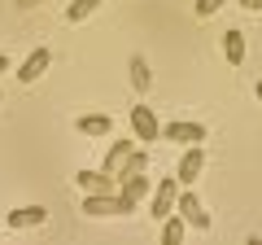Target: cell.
I'll list each match as a JSON object with an SVG mask.
<instances>
[{
  "label": "cell",
  "mask_w": 262,
  "mask_h": 245,
  "mask_svg": "<svg viewBox=\"0 0 262 245\" xmlns=\"http://www.w3.org/2000/svg\"><path fill=\"white\" fill-rule=\"evenodd\" d=\"M241 5H245L249 13H262V0H241Z\"/></svg>",
  "instance_id": "obj_19"
},
{
  "label": "cell",
  "mask_w": 262,
  "mask_h": 245,
  "mask_svg": "<svg viewBox=\"0 0 262 245\" xmlns=\"http://www.w3.org/2000/svg\"><path fill=\"white\" fill-rule=\"evenodd\" d=\"M131 132H136V140H158L162 136L158 114H153L149 105H131Z\"/></svg>",
  "instance_id": "obj_5"
},
{
  "label": "cell",
  "mask_w": 262,
  "mask_h": 245,
  "mask_svg": "<svg viewBox=\"0 0 262 245\" xmlns=\"http://www.w3.org/2000/svg\"><path fill=\"white\" fill-rule=\"evenodd\" d=\"M175 197H179V179L170 175V179H162L158 189L149 193V215L153 219H166L170 210H175Z\"/></svg>",
  "instance_id": "obj_2"
},
{
  "label": "cell",
  "mask_w": 262,
  "mask_h": 245,
  "mask_svg": "<svg viewBox=\"0 0 262 245\" xmlns=\"http://www.w3.org/2000/svg\"><path fill=\"white\" fill-rule=\"evenodd\" d=\"M131 84L140 88V92H149V84H153V70H149V62H144V57H131Z\"/></svg>",
  "instance_id": "obj_16"
},
{
  "label": "cell",
  "mask_w": 262,
  "mask_h": 245,
  "mask_svg": "<svg viewBox=\"0 0 262 245\" xmlns=\"http://www.w3.org/2000/svg\"><path fill=\"white\" fill-rule=\"evenodd\" d=\"M201 171H206V149H201V145H184V158H179L175 179L179 184H192V179H201Z\"/></svg>",
  "instance_id": "obj_4"
},
{
  "label": "cell",
  "mask_w": 262,
  "mask_h": 245,
  "mask_svg": "<svg viewBox=\"0 0 262 245\" xmlns=\"http://www.w3.org/2000/svg\"><path fill=\"white\" fill-rule=\"evenodd\" d=\"M175 210L184 215V223H188V228H201V232L210 228V210H206L201 201L192 197V189H188V184H184V193L175 197Z\"/></svg>",
  "instance_id": "obj_3"
},
{
  "label": "cell",
  "mask_w": 262,
  "mask_h": 245,
  "mask_svg": "<svg viewBox=\"0 0 262 245\" xmlns=\"http://www.w3.org/2000/svg\"><path fill=\"white\" fill-rule=\"evenodd\" d=\"M5 70H9V57H0V75H5Z\"/></svg>",
  "instance_id": "obj_21"
},
{
  "label": "cell",
  "mask_w": 262,
  "mask_h": 245,
  "mask_svg": "<svg viewBox=\"0 0 262 245\" xmlns=\"http://www.w3.org/2000/svg\"><path fill=\"white\" fill-rule=\"evenodd\" d=\"M253 96H258V101H262V79H258V84H253Z\"/></svg>",
  "instance_id": "obj_20"
},
{
  "label": "cell",
  "mask_w": 262,
  "mask_h": 245,
  "mask_svg": "<svg viewBox=\"0 0 262 245\" xmlns=\"http://www.w3.org/2000/svg\"><path fill=\"white\" fill-rule=\"evenodd\" d=\"M179 241H184V215L170 210V215L162 219V245H179Z\"/></svg>",
  "instance_id": "obj_14"
},
{
  "label": "cell",
  "mask_w": 262,
  "mask_h": 245,
  "mask_svg": "<svg viewBox=\"0 0 262 245\" xmlns=\"http://www.w3.org/2000/svg\"><path fill=\"white\" fill-rule=\"evenodd\" d=\"M39 223H48L44 206H18V210H9V219H5L9 232H27V228H39Z\"/></svg>",
  "instance_id": "obj_6"
},
{
  "label": "cell",
  "mask_w": 262,
  "mask_h": 245,
  "mask_svg": "<svg viewBox=\"0 0 262 245\" xmlns=\"http://www.w3.org/2000/svg\"><path fill=\"white\" fill-rule=\"evenodd\" d=\"M75 184L83 193H114V175H105V171H79Z\"/></svg>",
  "instance_id": "obj_9"
},
{
  "label": "cell",
  "mask_w": 262,
  "mask_h": 245,
  "mask_svg": "<svg viewBox=\"0 0 262 245\" xmlns=\"http://www.w3.org/2000/svg\"><path fill=\"white\" fill-rule=\"evenodd\" d=\"M96 5H101V0H75V5H70V9H66V22H83L88 13L96 9Z\"/></svg>",
  "instance_id": "obj_17"
},
{
  "label": "cell",
  "mask_w": 262,
  "mask_h": 245,
  "mask_svg": "<svg viewBox=\"0 0 262 245\" xmlns=\"http://www.w3.org/2000/svg\"><path fill=\"white\" fill-rule=\"evenodd\" d=\"M48 62H53V57H48V48H35V53H31L18 70H13V75H18V84H35V79L48 70Z\"/></svg>",
  "instance_id": "obj_8"
},
{
  "label": "cell",
  "mask_w": 262,
  "mask_h": 245,
  "mask_svg": "<svg viewBox=\"0 0 262 245\" xmlns=\"http://www.w3.org/2000/svg\"><path fill=\"white\" fill-rule=\"evenodd\" d=\"M79 210L92 219H105V215H136V201L122 197V193H83Z\"/></svg>",
  "instance_id": "obj_1"
},
{
  "label": "cell",
  "mask_w": 262,
  "mask_h": 245,
  "mask_svg": "<svg viewBox=\"0 0 262 245\" xmlns=\"http://www.w3.org/2000/svg\"><path fill=\"white\" fill-rule=\"evenodd\" d=\"M118 189H122V197H131L136 206H140V201L149 197V175H144V171L140 175H127V179H118Z\"/></svg>",
  "instance_id": "obj_11"
},
{
  "label": "cell",
  "mask_w": 262,
  "mask_h": 245,
  "mask_svg": "<svg viewBox=\"0 0 262 245\" xmlns=\"http://www.w3.org/2000/svg\"><path fill=\"white\" fill-rule=\"evenodd\" d=\"M140 171H149V153H144V149H131L127 158H122V167L114 171V184L127 179V175H140Z\"/></svg>",
  "instance_id": "obj_10"
},
{
  "label": "cell",
  "mask_w": 262,
  "mask_h": 245,
  "mask_svg": "<svg viewBox=\"0 0 262 245\" xmlns=\"http://www.w3.org/2000/svg\"><path fill=\"white\" fill-rule=\"evenodd\" d=\"M162 136H166V140H179V145H201L206 140V127H201V122H166Z\"/></svg>",
  "instance_id": "obj_7"
},
{
  "label": "cell",
  "mask_w": 262,
  "mask_h": 245,
  "mask_svg": "<svg viewBox=\"0 0 262 245\" xmlns=\"http://www.w3.org/2000/svg\"><path fill=\"white\" fill-rule=\"evenodd\" d=\"M79 132L83 136H114V118H105V114H83V118H79Z\"/></svg>",
  "instance_id": "obj_12"
},
{
  "label": "cell",
  "mask_w": 262,
  "mask_h": 245,
  "mask_svg": "<svg viewBox=\"0 0 262 245\" xmlns=\"http://www.w3.org/2000/svg\"><path fill=\"white\" fill-rule=\"evenodd\" d=\"M127 153H131V140H114L110 153H105V162H101V171H105V175H114V171L122 167V158H127Z\"/></svg>",
  "instance_id": "obj_15"
},
{
  "label": "cell",
  "mask_w": 262,
  "mask_h": 245,
  "mask_svg": "<svg viewBox=\"0 0 262 245\" xmlns=\"http://www.w3.org/2000/svg\"><path fill=\"white\" fill-rule=\"evenodd\" d=\"M227 0H196V18H210V13H219Z\"/></svg>",
  "instance_id": "obj_18"
},
{
  "label": "cell",
  "mask_w": 262,
  "mask_h": 245,
  "mask_svg": "<svg viewBox=\"0 0 262 245\" xmlns=\"http://www.w3.org/2000/svg\"><path fill=\"white\" fill-rule=\"evenodd\" d=\"M223 57H227V66H241L245 62V31H227L223 35Z\"/></svg>",
  "instance_id": "obj_13"
}]
</instances>
